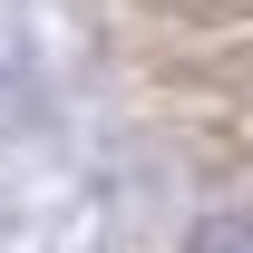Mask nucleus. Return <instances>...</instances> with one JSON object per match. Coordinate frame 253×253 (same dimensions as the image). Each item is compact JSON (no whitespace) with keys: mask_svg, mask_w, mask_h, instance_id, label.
Here are the masks:
<instances>
[{"mask_svg":"<svg viewBox=\"0 0 253 253\" xmlns=\"http://www.w3.org/2000/svg\"><path fill=\"white\" fill-rule=\"evenodd\" d=\"M185 253H253V214H205Z\"/></svg>","mask_w":253,"mask_h":253,"instance_id":"1","label":"nucleus"}]
</instances>
